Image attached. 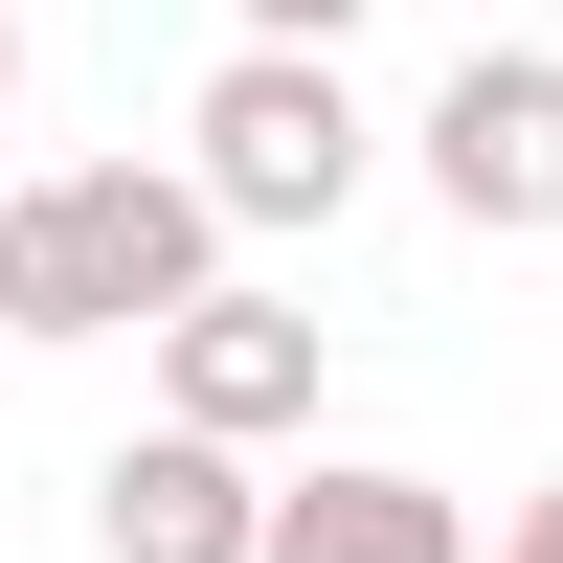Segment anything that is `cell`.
<instances>
[{"instance_id":"cell-1","label":"cell","mask_w":563,"mask_h":563,"mask_svg":"<svg viewBox=\"0 0 563 563\" xmlns=\"http://www.w3.org/2000/svg\"><path fill=\"white\" fill-rule=\"evenodd\" d=\"M203 271H225V203H203L180 158L0 180V339H158Z\"/></svg>"},{"instance_id":"cell-2","label":"cell","mask_w":563,"mask_h":563,"mask_svg":"<svg viewBox=\"0 0 563 563\" xmlns=\"http://www.w3.org/2000/svg\"><path fill=\"white\" fill-rule=\"evenodd\" d=\"M180 180L225 203V249H249V225H339L361 180H384V113L339 90V45H225L203 113H180Z\"/></svg>"},{"instance_id":"cell-4","label":"cell","mask_w":563,"mask_h":563,"mask_svg":"<svg viewBox=\"0 0 563 563\" xmlns=\"http://www.w3.org/2000/svg\"><path fill=\"white\" fill-rule=\"evenodd\" d=\"M158 429L294 451V429H316V316H294V294H249V271H203V294L158 316Z\"/></svg>"},{"instance_id":"cell-5","label":"cell","mask_w":563,"mask_h":563,"mask_svg":"<svg viewBox=\"0 0 563 563\" xmlns=\"http://www.w3.org/2000/svg\"><path fill=\"white\" fill-rule=\"evenodd\" d=\"M90 541H113V563H249V541H271V451H225V429H135L113 474H90Z\"/></svg>"},{"instance_id":"cell-6","label":"cell","mask_w":563,"mask_h":563,"mask_svg":"<svg viewBox=\"0 0 563 563\" xmlns=\"http://www.w3.org/2000/svg\"><path fill=\"white\" fill-rule=\"evenodd\" d=\"M249 563H474V496L384 474V451H316V474H271V541Z\"/></svg>"},{"instance_id":"cell-8","label":"cell","mask_w":563,"mask_h":563,"mask_svg":"<svg viewBox=\"0 0 563 563\" xmlns=\"http://www.w3.org/2000/svg\"><path fill=\"white\" fill-rule=\"evenodd\" d=\"M496 563H563V474H541V496H519V519H496Z\"/></svg>"},{"instance_id":"cell-9","label":"cell","mask_w":563,"mask_h":563,"mask_svg":"<svg viewBox=\"0 0 563 563\" xmlns=\"http://www.w3.org/2000/svg\"><path fill=\"white\" fill-rule=\"evenodd\" d=\"M0 113H23V0H0Z\"/></svg>"},{"instance_id":"cell-3","label":"cell","mask_w":563,"mask_h":563,"mask_svg":"<svg viewBox=\"0 0 563 563\" xmlns=\"http://www.w3.org/2000/svg\"><path fill=\"white\" fill-rule=\"evenodd\" d=\"M406 158H429V203L474 225V249H563V45L474 23V68L406 113Z\"/></svg>"},{"instance_id":"cell-10","label":"cell","mask_w":563,"mask_h":563,"mask_svg":"<svg viewBox=\"0 0 563 563\" xmlns=\"http://www.w3.org/2000/svg\"><path fill=\"white\" fill-rule=\"evenodd\" d=\"M451 23H519V0H451Z\"/></svg>"},{"instance_id":"cell-7","label":"cell","mask_w":563,"mask_h":563,"mask_svg":"<svg viewBox=\"0 0 563 563\" xmlns=\"http://www.w3.org/2000/svg\"><path fill=\"white\" fill-rule=\"evenodd\" d=\"M225 23H249V45H339L361 0H225Z\"/></svg>"}]
</instances>
